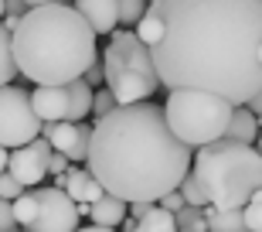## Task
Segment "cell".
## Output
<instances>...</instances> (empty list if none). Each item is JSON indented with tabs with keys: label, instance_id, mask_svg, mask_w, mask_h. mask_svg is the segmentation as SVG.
Returning a JSON list of instances; mask_svg holds the SVG:
<instances>
[{
	"label": "cell",
	"instance_id": "obj_1",
	"mask_svg": "<svg viewBox=\"0 0 262 232\" xmlns=\"http://www.w3.org/2000/svg\"><path fill=\"white\" fill-rule=\"evenodd\" d=\"M164 38L150 45L160 82L235 106L262 89V0H157Z\"/></svg>",
	"mask_w": 262,
	"mask_h": 232
},
{
	"label": "cell",
	"instance_id": "obj_2",
	"mask_svg": "<svg viewBox=\"0 0 262 232\" xmlns=\"http://www.w3.org/2000/svg\"><path fill=\"white\" fill-rule=\"evenodd\" d=\"M191 150L194 147L170 130L164 106L143 99L96 120L85 167L109 195L126 202H160L191 174Z\"/></svg>",
	"mask_w": 262,
	"mask_h": 232
},
{
	"label": "cell",
	"instance_id": "obj_3",
	"mask_svg": "<svg viewBox=\"0 0 262 232\" xmlns=\"http://www.w3.org/2000/svg\"><path fill=\"white\" fill-rule=\"evenodd\" d=\"M17 72L34 86H68L99 58L96 31L72 4L28 7L14 31Z\"/></svg>",
	"mask_w": 262,
	"mask_h": 232
},
{
	"label": "cell",
	"instance_id": "obj_4",
	"mask_svg": "<svg viewBox=\"0 0 262 232\" xmlns=\"http://www.w3.org/2000/svg\"><path fill=\"white\" fill-rule=\"evenodd\" d=\"M194 178L201 181L204 198L218 208H245L262 188V150L255 144H238L218 137L198 147Z\"/></svg>",
	"mask_w": 262,
	"mask_h": 232
},
{
	"label": "cell",
	"instance_id": "obj_5",
	"mask_svg": "<svg viewBox=\"0 0 262 232\" xmlns=\"http://www.w3.org/2000/svg\"><path fill=\"white\" fill-rule=\"evenodd\" d=\"M102 68H106V86L119 106L143 103L164 86L154 65V51L146 41H140L136 31H113L102 51Z\"/></svg>",
	"mask_w": 262,
	"mask_h": 232
},
{
	"label": "cell",
	"instance_id": "obj_6",
	"mask_svg": "<svg viewBox=\"0 0 262 232\" xmlns=\"http://www.w3.org/2000/svg\"><path fill=\"white\" fill-rule=\"evenodd\" d=\"M164 113L170 130L198 150V147L225 137L235 103H228L225 96H214V92H201V89H170Z\"/></svg>",
	"mask_w": 262,
	"mask_h": 232
},
{
	"label": "cell",
	"instance_id": "obj_7",
	"mask_svg": "<svg viewBox=\"0 0 262 232\" xmlns=\"http://www.w3.org/2000/svg\"><path fill=\"white\" fill-rule=\"evenodd\" d=\"M45 120L34 109L28 89L20 86H0V144L4 147H24L34 137H41Z\"/></svg>",
	"mask_w": 262,
	"mask_h": 232
},
{
	"label": "cell",
	"instance_id": "obj_8",
	"mask_svg": "<svg viewBox=\"0 0 262 232\" xmlns=\"http://www.w3.org/2000/svg\"><path fill=\"white\" fill-rule=\"evenodd\" d=\"M34 198H38V215H34V222L28 225L31 232H75L78 229V202L65 188H31Z\"/></svg>",
	"mask_w": 262,
	"mask_h": 232
},
{
	"label": "cell",
	"instance_id": "obj_9",
	"mask_svg": "<svg viewBox=\"0 0 262 232\" xmlns=\"http://www.w3.org/2000/svg\"><path fill=\"white\" fill-rule=\"evenodd\" d=\"M51 140L48 137H34L31 144H24V147H14L10 150V167L7 171L17 178L24 188H38L45 178H48V161H51Z\"/></svg>",
	"mask_w": 262,
	"mask_h": 232
},
{
	"label": "cell",
	"instance_id": "obj_10",
	"mask_svg": "<svg viewBox=\"0 0 262 232\" xmlns=\"http://www.w3.org/2000/svg\"><path fill=\"white\" fill-rule=\"evenodd\" d=\"M31 99L45 123H58L68 116V86H38L31 92Z\"/></svg>",
	"mask_w": 262,
	"mask_h": 232
},
{
	"label": "cell",
	"instance_id": "obj_11",
	"mask_svg": "<svg viewBox=\"0 0 262 232\" xmlns=\"http://www.w3.org/2000/svg\"><path fill=\"white\" fill-rule=\"evenodd\" d=\"M82 17L92 24L96 34H113L119 24V0H75Z\"/></svg>",
	"mask_w": 262,
	"mask_h": 232
},
{
	"label": "cell",
	"instance_id": "obj_12",
	"mask_svg": "<svg viewBox=\"0 0 262 232\" xmlns=\"http://www.w3.org/2000/svg\"><path fill=\"white\" fill-rule=\"evenodd\" d=\"M259 126H262L259 113L245 103V106H235L232 123H228L225 137H228V140H238V144H255V140H259Z\"/></svg>",
	"mask_w": 262,
	"mask_h": 232
},
{
	"label": "cell",
	"instance_id": "obj_13",
	"mask_svg": "<svg viewBox=\"0 0 262 232\" xmlns=\"http://www.w3.org/2000/svg\"><path fill=\"white\" fill-rule=\"evenodd\" d=\"M126 215H129V202H126V198H119V195H109V191H106L96 205H92L89 219H92L96 225H109V229H119Z\"/></svg>",
	"mask_w": 262,
	"mask_h": 232
},
{
	"label": "cell",
	"instance_id": "obj_14",
	"mask_svg": "<svg viewBox=\"0 0 262 232\" xmlns=\"http://www.w3.org/2000/svg\"><path fill=\"white\" fill-rule=\"evenodd\" d=\"M208 219V232H249L245 225V208H218V205H204L201 208Z\"/></svg>",
	"mask_w": 262,
	"mask_h": 232
},
{
	"label": "cell",
	"instance_id": "obj_15",
	"mask_svg": "<svg viewBox=\"0 0 262 232\" xmlns=\"http://www.w3.org/2000/svg\"><path fill=\"white\" fill-rule=\"evenodd\" d=\"M92 96H96V89L89 86L85 79L68 82V116H65V120H72V123L85 120V116L92 113Z\"/></svg>",
	"mask_w": 262,
	"mask_h": 232
},
{
	"label": "cell",
	"instance_id": "obj_16",
	"mask_svg": "<svg viewBox=\"0 0 262 232\" xmlns=\"http://www.w3.org/2000/svg\"><path fill=\"white\" fill-rule=\"evenodd\" d=\"M41 137H48L55 150H61V154L72 157V150H75V140H78V123H72V120L45 123V126H41Z\"/></svg>",
	"mask_w": 262,
	"mask_h": 232
},
{
	"label": "cell",
	"instance_id": "obj_17",
	"mask_svg": "<svg viewBox=\"0 0 262 232\" xmlns=\"http://www.w3.org/2000/svg\"><path fill=\"white\" fill-rule=\"evenodd\" d=\"M136 232H181V225H177V215L170 212V208H164V205L154 202L150 208H146V215L140 219Z\"/></svg>",
	"mask_w": 262,
	"mask_h": 232
},
{
	"label": "cell",
	"instance_id": "obj_18",
	"mask_svg": "<svg viewBox=\"0 0 262 232\" xmlns=\"http://www.w3.org/2000/svg\"><path fill=\"white\" fill-rule=\"evenodd\" d=\"M17 75V58H14V34L0 24V86H10Z\"/></svg>",
	"mask_w": 262,
	"mask_h": 232
},
{
	"label": "cell",
	"instance_id": "obj_19",
	"mask_svg": "<svg viewBox=\"0 0 262 232\" xmlns=\"http://www.w3.org/2000/svg\"><path fill=\"white\" fill-rule=\"evenodd\" d=\"M136 34H140V41H146V45H157V41L164 38V14L157 7H146V14L140 17V24H136Z\"/></svg>",
	"mask_w": 262,
	"mask_h": 232
},
{
	"label": "cell",
	"instance_id": "obj_20",
	"mask_svg": "<svg viewBox=\"0 0 262 232\" xmlns=\"http://www.w3.org/2000/svg\"><path fill=\"white\" fill-rule=\"evenodd\" d=\"M89 181H92V171L89 167H78V164H72L65 171V191L75 198V202H82L85 198V188H89Z\"/></svg>",
	"mask_w": 262,
	"mask_h": 232
},
{
	"label": "cell",
	"instance_id": "obj_21",
	"mask_svg": "<svg viewBox=\"0 0 262 232\" xmlns=\"http://www.w3.org/2000/svg\"><path fill=\"white\" fill-rule=\"evenodd\" d=\"M10 205H14V219H17V225L28 229V225L34 222V215H38V198H34V191L28 188V191L20 195V198H14Z\"/></svg>",
	"mask_w": 262,
	"mask_h": 232
},
{
	"label": "cell",
	"instance_id": "obj_22",
	"mask_svg": "<svg viewBox=\"0 0 262 232\" xmlns=\"http://www.w3.org/2000/svg\"><path fill=\"white\" fill-rule=\"evenodd\" d=\"M146 7H150V0H119V21L126 28H136L140 17L146 14Z\"/></svg>",
	"mask_w": 262,
	"mask_h": 232
},
{
	"label": "cell",
	"instance_id": "obj_23",
	"mask_svg": "<svg viewBox=\"0 0 262 232\" xmlns=\"http://www.w3.org/2000/svg\"><path fill=\"white\" fill-rule=\"evenodd\" d=\"M181 195H184L187 205H194V208H204V205H208V198H204V188H201V181L194 178V171H191L184 181H181Z\"/></svg>",
	"mask_w": 262,
	"mask_h": 232
},
{
	"label": "cell",
	"instance_id": "obj_24",
	"mask_svg": "<svg viewBox=\"0 0 262 232\" xmlns=\"http://www.w3.org/2000/svg\"><path fill=\"white\" fill-rule=\"evenodd\" d=\"M116 106H119V103H116V96L109 92V86H106V89H96V96H92V120L113 113Z\"/></svg>",
	"mask_w": 262,
	"mask_h": 232
},
{
	"label": "cell",
	"instance_id": "obj_25",
	"mask_svg": "<svg viewBox=\"0 0 262 232\" xmlns=\"http://www.w3.org/2000/svg\"><path fill=\"white\" fill-rule=\"evenodd\" d=\"M245 225H249V232H262V188L245 205Z\"/></svg>",
	"mask_w": 262,
	"mask_h": 232
},
{
	"label": "cell",
	"instance_id": "obj_26",
	"mask_svg": "<svg viewBox=\"0 0 262 232\" xmlns=\"http://www.w3.org/2000/svg\"><path fill=\"white\" fill-rule=\"evenodd\" d=\"M24 191H28V188H24V184H20V181H17V178H14L10 171H4V174H0V198L14 202V198H20Z\"/></svg>",
	"mask_w": 262,
	"mask_h": 232
},
{
	"label": "cell",
	"instance_id": "obj_27",
	"mask_svg": "<svg viewBox=\"0 0 262 232\" xmlns=\"http://www.w3.org/2000/svg\"><path fill=\"white\" fill-rule=\"evenodd\" d=\"M17 229V219H14V205L7 198H0V232H10Z\"/></svg>",
	"mask_w": 262,
	"mask_h": 232
},
{
	"label": "cell",
	"instance_id": "obj_28",
	"mask_svg": "<svg viewBox=\"0 0 262 232\" xmlns=\"http://www.w3.org/2000/svg\"><path fill=\"white\" fill-rule=\"evenodd\" d=\"M157 205H164V208H170V212L177 215V212H181V208L187 205V198L181 195V188H174V191H167V195H164V198H160Z\"/></svg>",
	"mask_w": 262,
	"mask_h": 232
},
{
	"label": "cell",
	"instance_id": "obj_29",
	"mask_svg": "<svg viewBox=\"0 0 262 232\" xmlns=\"http://www.w3.org/2000/svg\"><path fill=\"white\" fill-rule=\"evenodd\" d=\"M82 79H85V82H89L92 89H96V86H106V68L99 65V58H96V62H92V65L85 68V75H82Z\"/></svg>",
	"mask_w": 262,
	"mask_h": 232
},
{
	"label": "cell",
	"instance_id": "obj_30",
	"mask_svg": "<svg viewBox=\"0 0 262 232\" xmlns=\"http://www.w3.org/2000/svg\"><path fill=\"white\" fill-rule=\"evenodd\" d=\"M150 205H154V202H129V215H133V219H143Z\"/></svg>",
	"mask_w": 262,
	"mask_h": 232
},
{
	"label": "cell",
	"instance_id": "obj_31",
	"mask_svg": "<svg viewBox=\"0 0 262 232\" xmlns=\"http://www.w3.org/2000/svg\"><path fill=\"white\" fill-rule=\"evenodd\" d=\"M20 17H24V14H4V21H0V24L14 34V31H17V24H20Z\"/></svg>",
	"mask_w": 262,
	"mask_h": 232
},
{
	"label": "cell",
	"instance_id": "obj_32",
	"mask_svg": "<svg viewBox=\"0 0 262 232\" xmlns=\"http://www.w3.org/2000/svg\"><path fill=\"white\" fill-rule=\"evenodd\" d=\"M7 167H10V154H7V147L0 144V174L7 171Z\"/></svg>",
	"mask_w": 262,
	"mask_h": 232
},
{
	"label": "cell",
	"instance_id": "obj_33",
	"mask_svg": "<svg viewBox=\"0 0 262 232\" xmlns=\"http://www.w3.org/2000/svg\"><path fill=\"white\" fill-rule=\"evenodd\" d=\"M75 232H116V229H109V225H85V229H75Z\"/></svg>",
	"mask_w": 262,
	"mask_h": 232
},
{
	"label": "cell",
	"instance_id": "obj_34",
	"mask_svg": "<svg viewBox=\"0 0 262 232\" xmlns=\"http://www.w3.org/2000/svg\"><path fill=\"white\" fill-rule=\"evenodd\" d=\"M249 106H252V109H255V113H259V116H262V89H259V92H255V96H252V103H249Z\"/></svg>",
	"mask_w": 262,
	"mask_h": 232
},
{
	"label": "cell",
	"instance_id": "obj_35",
	"mask_svg": "<svg viewBox=\"0 0 262 232\" xmlns=\"http://www.w3.org/2000/svg\"><path fill=\"white\" fill-rule=\"evenodd\" d=\"M28 7H45V4H65V0H24Z\"/></svg>",
	"mask_w": 262,
	"mask_h": 232
},
{
	"label": "cell",
	"instance_id": "obj_36",
	"mask_svg": "<svg viewBox=\"0 0 262 232\" xmlns=\"http://www.w3.org/2000/svg\"><path fill=\"white\" fill-rule=\"evenodd\" d=\"M4 14H7V0H0V21H4Z\"/></svg>",
	"mask_w": 262,
	"mask_h": 232
},
{
	"label": "cell",
	"instance_id": "obj_37",
	"mask_svg": "<svg viewBox=\"0 0 262 232\" xmlns=\"http://www.w3.org/2000/svg\"><path fill=\"white\" fill-rule=\"evenodd\" d=\"M10 232H31V229H20V225H17V229H10Z\"/></svg>",
	"mask_w": 262,
	"mask_h": 232
},
{
	"label": "cell",
	"instance_id": "obj_38",
	"mask_svg": "<svg viewBox=\"0 0 262 232\" xmlns=\"http://www.w3.org/2000/svg\"><path fill=\"white\" fill-rule=\"evenodd\" d=\"M181 232H194V229H181Z\"/></svg>",
	"mask_w": 262,
	"mask_h": 232
},
{
	"label": "cell",
	"instance_id": "obj_39",
	"mask_svg": "<svg viewBox=\"0 0 262 232\" xmlns=\"http://www.w3.org/2000/svg\"><path fill=\"white\" fill-rule=\"evenodd\" d=\"M150 4H157V0H150Z\"/></svg>",
	"mask_w": 262,
	"mask_h": 232
}]
</instances>
